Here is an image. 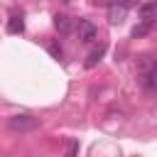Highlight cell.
<instances>
[{
	"mask_svg": "<svg viewBox=\"0 0 157 157\" xmlns=\"http://www.w3.org/2000/svg\"><path fill=\"white\" fill-rule=\"evenodd\" d=\"M76 34H78V39L81 42H86V44H91V42H96L98 39V27L91 22V20H78L76 22Z\"/></svg>",
	"mask_w": 157,
	"mask_h": 157,
	"instance_id": "cell-3",
	"label": "cell"
},
{
	"mask_svg": "<svg viewBox=\"0 0 157 157\" xmlns=\"http://www.w3.org/2000/svg\"><path fill=\"white\" fill-rule=\"evenodd\" d=\"M113 5H118V7H123V10H130L132 5H137V0H110Z\"/></svg>",
	"mask_w": 157,
	"mask_h": 157,
	"instance_id": "cell-12",
	"label": "cell"
},
{
	"mask_svg": "<svg viewBox=\"0 0 157 157\" xmlns=\"http://www.w3.org/2000/svg\"><path fill=\"white\" fill-rule=\"evenodd\" d=\"M96 5H110V0H93Z\"/></svg>",
	"mask_w": 157,
	"mask_h": 157,
	"instance_id": "cell-13",
	"label": "cell"
},
{
	"mask_svg": "<svg viewBox=\"0 0 157 157\" xmlns=\"http://www.w3.org/2000/svg\"><path fill=\"white\" fill-rule=\"evenodd\" d=\"M7 125H10V130H15V132H32V130L39 128V118H34V115H29V113H17V115H12V118L7 120Z\"/></svg>",
	"mask_w": 157,
	"mask_h": 157,
	"instance_id": "cell-1",
	"label": "cell"
},
{
	"mask_svg": "<svg viewBox=\"0 0 157 157\" xmlns=\"http://www.w3.org/2000/svg\"><path fill=\"white\" fill-rule=\"evenodd\" d=\"M145 59L147 61H145V69L140 74V83H142V88L147 93H155V88H157V69H155V61L150 56H145Z\"/></svg>",
	"mask_w": 157,
	"mask_h": 157,
	"instance_id": "cell-2",
	"label": "cell"
},
{
	"mask_svg": "<svg viewBox=\"0 0 157 157\" xmlns=\"http://www.w3.org/2000/svg\"><path fill=\"white\" fill-rule=\"evenodd\" d=\"M47 49H49V54H52L54 59H61V56H64V49H61L56 42H49V44H47Z\"/></svg>",
	"mask_w": 157,
	"mask_h": 157,
	"instance_id": "cell-10",
	"label": "cell"
},
{
	"mask_svg": "<svg viewBox=\"0 0 157 157\" xmlns=\"http://www.w3.org/2000/svg\"><path fill=\"white\" fill-rule=\"evenodd\" d=\"M125 15H128V10H123V7H118V5H108V20L113 22V25H120L123 20H125Z\"/></svg>",
	"mask_w": 157,
	"mask_h": 157,
	"instance_id": "cell-6",
	"label": "cell"
},
{
	"mask_svg": "<svg viewBox=\"0 0 157 157\" xmlns=\"http://www.w3.org/2000/svg\"><path fill=\"white\" fill-rule=\"evenodd\" d=\"M103 54H105V44H101L98 49H93V52L88 54V59H86V69H93V66L103 59Z\"/></svg>",
	"mask_w": 157,
	"mask_h": 157,
	"instance_id": "cell-8",
	"label": "cell"
},
{
	"mask_svg": "<svg viewBox=\"0 0 157 157\" xmlns=\"http://www.w3.org/2000/svg\"><path fill=\"white\" fill-rule=\"evenodd\" d=\"M25 32V20L22 15H12L7 20V34H22Z\"/></svg>",
	"mask_w": 157,
	"mask_h": 157,
	"instance_id": "cell-5",
	"label": "cell"
},
{
	"mask_svg": "<svg viewBox=\"0 0 157 157\" xmlns=\"http://www.w3.org/2000/svg\"><path fill=\"white\" fill-rule=\"evenodd\" d=\"M137 15H140V20H142V22L155 25V20H157V2H155V0L142 2V5L137 7Z\"/></svg>",
	"mask_w": 157,
	"mask_h": 157,
	"instance_id": "cell-4",
	"label": "cell"
},
{
	"mask_svg": "<svg viewBox=\"0 0 157 157\" xmlns=\"http://www.w3.org/2000/svg\"><path fill=\"white\" fill-rule=\"evenodd\" d=\"M64 157H78V140H69V147H66Z\"/></svg>",
	"mask_w": 157,
	"mask_h": 157,
	"instance_id": "cell-11",
	"label": "cell"
},
{
	"mask_svg": "<svg viewBox=\"0 0 157 157\" xmlns=\"http://www.w3.org/2000/svg\"><path fill=\"white\" fill-rule=\"evenodd\" d=\"M54 29H56L59 34H69V32H71V17L56 15V17H54Z\"/></svg>",
	"mask_w": 157,
	"mask_h": 157,
	"instance_id": "cell-7",
	"label": "cell"
},
{
	"mask_svg": "<svg viewBox=\"0 0 157 157\" xmlns=\"http://www.w3.org/2000/svg\"><path fill=\"white\" fill-rule=\"evenodd\" d=\"M61 2H69V0H61Z\"/></svg>",
	"mask_w": 157,
	"mask_h": 157,
	"instance_id": "cell-14",
	"label": "cell"
},
{
	"mask_svg": "<svg viewBox=\"0 0 157 157\" xmlns=\"http://www.w3.org/2000/svg\"><path fill=\"white\" fill-rule=\"evenodd\" d=\"M152 27H155V25H150V22H140V25L132 29V37H135V39H137V37H145V34L152 32Z\"/></svg>",
	"mask_w": 157,
	"mask_h": 157,
	"instance_id": "cell-9",
	"label": "cell"
}]
</instances>
